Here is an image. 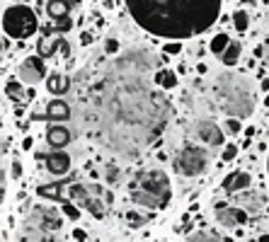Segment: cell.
<instances>
[{
    "instance_id": "6da1fadb",
    "label": "cell",
    "mask_w": 269,
    "mask_h": 242,
    "mask_svg": "<svg viewBox=\"0 0 269 242\" xmlns=\"http://www.w3.org/2000/svg\"><path fill=\"white\" fill-rule=\"evenodd\" d=\"M2 25H5V34L30 36V34L36 31V17L27 7H10L5 12V17H2Z\"/></svg>"
},
{
    "instance_id": "7a4b0ae2",
    "label": "cell",
    "mask_w": 269,
    "mask_h": 242,
    "mask_svg": "<svg viewBox=\"0 0 269 242\" xmlns=\"http://www.w3.org/2000/svg\"><path fill=\"white\" fill-rule=\"evenodd\" d=\"M175 165H177L179 175H184V177H197V175H202V172L209 167V155L202 151V148L189 146V148H184V151L179 152Z\"/></svg>"
},
{
    "instance_id": "3957f363",
    "label": "cell",
    "mask_w": 269,
    "mask_h": 242,
    "mask_svg": "<svg viewBox=\"0 0 269 242\" xmlns=\"http://www.w3.org/2000/svg\"><path fill=\"white\" fill-rule=\"evenodd\" d=\"M17 75L22 83L27 85H36L46 78V65H44V56H27V59L20 63L17 68Z\"/></svg>"
},
{
    "instance_id": "277c9868",
    "label": "cell",
    "mask_w": 269,
    "mask_h": 242,
    "mask_svg": "<svg viewBox=\"0 0 269 242\" xmlns=\"http://www.w3.org/2000/svg\"><path fill=\"white\" fill-rule=\"evenodd\" d=\"M63 211H56V209H46V206H39V209H34V223L39 225V230L41 233H54V230H59L61 225H63Z\"/></svg>"
},
{
    "instance_id": "5b68a950",
    "label": "cell",
    "mask_w": 269,
    "mask_h": 242,
    "mask_svg": "<svg viewBox=\"0 0 269 242\" xmlns=\"http://www.w3.org/2000/svg\"><path fill=\"white\" fill-rule=\"evenodd\" d=\"M92 194H95L92 189H85V186L75 184V186H70V194H68V196H70V201L78 204L80 209H88L95 218H102V206L92 199Z\"/></svg>"
},
{
    "instance_id": "8992f818",
    "label": "cell",
    "mask_w": 269,
    "mask_h": 242,
    "mask_svg": "<svg viewBox=\"0 0 269 242\" xmlns=\"http://www.w3.org/2000/svg\"><path fill=\"white\" fill-rule=\"evenodd\" d=\"M143 189H148L150 194H155L168 206L172 191H170V182H168V177L163 172H148V177H143Z\"/></svg>"
},
{
    "instance_id": "52a82bcc",
    "label": "cell",
    "mask_w": 269,
    "mask_h": 242,
    "mask_svg": "<svg viewBox=\"0 0 269 242\" xmlns=\"http://www.w3.org/2000/svg\"><path fill=\"white\" fill-rule=\"evenodd\" d=\"M216 220L223 228H238L247 220V211L245 209H233V206H216Z\"/></svg>"
},
{
    "instance_id": "ba28073f",
    "label": "cell",
    "mask_w": 269,
    "mask_h": 242,
    "mask_svg": "<svg viewBox=\"0 0 269 242\" xmlns=\"http://www.w3.org/2000/svg\"><path fill=\"white\" fill-rule=\"evenodd\" d=\"M197 136H199L204 143H209V146H221V143H223V131H221V126L213 123V121H209V119L199 121Z\"/></svg>"
},
{
    "instance_id": "9c48e42d",
    "label": "cell",
    "mask_w": 269,
    "mask_h": 242,
    "mask_svg": "<svg viewBox=\"0 0 269 242\" xmlns=\"http://www.w3.org/2000/svg\"><path fill=\"white\" fill-rule=\"evenodd\" d=\"M46 170L51 172V175H66L68 170H70V155L68 152H63L61 148H56L54 152H49L46 155Z\"/></svg>"
},
{
    "instance_id": "30bf717a",
    "label": "cell",
    "mask_w": 269,
    "mask_h": 242,
    "mask_svg": "<svg viewBox=\"0 0 269 242\" xmlns=\"http://www.w3.org/2000/svg\"><path fill=\"white\" fill-rule=\"evenodd\" d=\"M46 143H49L51 148H66V146L70 143V131H68L66 126H61V123L49 126V128H46Z\"/></svg>"
},
{
    "instance_id": "8fae6325",
    "label": "cell",
    "mask_w": 269,
    "mask_h": 242,
    "mask_svg": "<svg viewBox=\"0 0 269 242\" xmlns=\"http://www.w3.org/2000/svg\"><path fill=\"white\" fill-rule=\"evenodd\" d=\"M250 184H252V177L240 170V172H233V175H228L223 180V189L235 194V191H242V189H250Z\"/></svg>"
},
{
    "instance_id": "7c38bea8",
    "label": "cell",
    "mask_w": 269,
    "mask_h": 242,
    "mask_svg": "<svg viewBox=\"0 0 269 242\" xmlns=\"http://www.w3.org/2000/svg\"><path fill=\"white\" fill-rule=\"evenodd\" d=\"M131 199L138 204V206H146V209H163L165 204L155 196V194H150L148 189H131Z\"/></svg>"
},
{
    "instance_id": "4fadbf2b",
    "label": "cell",
    "mask_w": 269,
    "mask_h": 242,
    "mask_svg": "<svg viewBox=\"0 0 269 242\" xmlns=\"http://www.w3.org/2000/svg\"><path fill=\"white\" fill-rule=\"evenodd\" d=\"M46 90L51 92V94H66V92L70 90V78L68 75H63V73H51L49 75V80H46Z\"/></svg>"
},
{
    "instance_id": "5bb4252c",
    "label": "cell",
    "mask_w": 269,
    "mask_h": 242,
    "mask_svg": "<svg viewBox=\"0 0 269 242\" xmlns=\"http://www.w3.org/2000/svg\"><path fill=\"white\" fill-rule=\"evenodd\" d=\"M46 117L54 121H68V117H70L68 102H63V99H51V102L46 104Z\"/></svg>"
},
{
    "instance_id": "9a60e30c",
    "label": "cell",
    "mask_w": 269,
    "mask_h": 242,
    "mask_svg": "<svg viewBox=\"0 0 269 242\" xmlns=\"http://www.w3.org/2000/svg\"><path fill=\"white\" fill-rule=\"evenodd\" d=\"M68 10H70L68 0H49V5H46V12H49V17H54V20L68 17Z\"/></svg>"
},
{
    "instance_id": "2e32d148",
    "label": "cell",
    "mask_w": 269,
    "mask_h": 242,
    "mask_svg": "<svg viewBox=\"0 0 269 242\" xmlns=\"http://www.w3.org/2000/svg\"><path fill=\"white\" fill-rule=\"evenodd\" d=\"M39 56H44V59H51V56H56V51L61 49V39H51V36H44L41 41H39Z\"/></svg>"
},
{
    "instance_id": "e0dca14e",
    "label": "cell",
    "mask_w": 269,
    "mask_h": 242,
    "mask_svg": "<svg viewBox=\"0 0 269 242\" xmlns=\"http://www.w3.org/2000/svg\"><path fill=\"white\" fill-rule=\"evenodd\" d=\"M228 46H231V39H228V34H226V31L216 34V36L209 41V51L213 54V56H221V54H223Z\"/></svg>"
},
{
    "instance_id": "ac0fdd59",
    "label": "cell",
    "mask_w": 269,
    "mask_h": 242,
    "mask_svg": "<svg viewBox=\"0 0 269 242\" xmlns=\"http://www.w3.org/2000/svg\"><path fill=\"white\" fill-rule=\"evenodd\" d=\"M155 83L160 85V88H165V90H172L175 85H177V73L175 70H160L158 75H155Z\"/></svg>"
},
{
    "instance_id": "d6986e66",
    "label": "cell",
    "mask_w": 269,
    "mask_h": 242,
    "mask_svg": "<svg viewBox=\"0 0 269 242\" xmlns=\"http://www.w3.org/2000/svg\"><path fill=\"white\" fill-rule=\"evenodd\" d=\"M240 54H242V46L240 44H235V41H231V46L221 54V60L226 63V65H235L240 59Z\"/></svg>"
},
{
    "instance_id": "ffe728a7",
    "label": "cell",
    "mask_w": 269,
    "mask_h": 242,
    "mask_svg": "<svg viewBox=\"0 0 269 242\" xmlns=\"http://www.w3.org/2000/svg\"><path fill=\"white\" fill-rule=\"evenodd\" d=\"M233 27H235L240 34L250 30V15H247L245 10H235V12H233Z\"/></svg>"
},
{
    "instance_id": "44dd1931",
    "label": "cell",
    "mask_w": 269,
    "mask_h": 242,
    "mask_svg": "<svg viewBox=\"0 0 269 242\" xmlns=\"http://www.w3.org/2000/svg\"><path fill=\"white\" fill-rule=\"evenodd\" d=\"M5 92H7L10 97H15V99H22L25 94H30V92H25L22 83H17V80H7V83H5Z\"/></svg>"
},
{
    "instance_id": "7402d4cb",
    "label": "cell",
    "mask_w": 269,
    "mask_h": 242,
    "mask_svg": "<svg viewBox=\"0 0 269 242\" xmlns=\"http://www.w3.org/2000/svg\"><path fill=\"white\" fill-rule=\"evenodd\" d=\"M223 128H226V133H231V136H238L240 131H242V121L235 119V117H228V119L223 121Z\"/></svg>"
},
{
    "instance_id": "603a6c76",
    "label": "cell",
    "mask_w": 269,
    "mask_h": 242,
    "mask_svg": "<svg viewBox=\"0 0 269 242\" xmlns=\"http://www.w3.org/2000/svg\"><path fill=\"white\" fill-rule=\"evenodd\" d=\"M61 211H63V215H66L68 220H78V218H80V206H78V204H73V201L63 204V206H61Z\"/></svg>"
},
{
    "instance_id": "cb8c5ba5",
    "label": "cell",
    "mask_w": 269,
    "mask_h": 242,
    "mask_svg": "<svg viewBox=\"0 0 269 242\" xmlns=\"http://www.w3.org/2000/svg\"><path fill=\"white\" fill-rule=\"evenodd\" d=\"M119 51H121L119 39H114V36H109V39H104V54H109V56H114V54H119Z\"/></svg>"
},
{
    "instance_id": "d4e9b609",
    "label": "cell",
    "mask_w": 269,
    "mask_h": 242,
    "mask_svg": "<svg viewBox=\"0 0 269 242\" xmlns=\"http://www.w3.org/2000/svg\"><path fill=\"white\" fill-rule=\"evenodd\" d=\"M126 223H129L131 228H141V225H146V218H143L141 213L129 211V213H126Z\"/></svg>"
},
{
    "instance_id": "484cf974",
    "label": "cell",
    "mask_w": 269,
    "mask_h": 242,
    "mask_svg": "<svg viewBox=\"0 0 269 242\" xmlns=\"http://www.w3.org/2000/svg\"><path fill=\"white\" fill-rule=\"evenodd\" d=\"M182 49H184V44H179V41H168V44H163V51H165L168 56H177Z\"/></svg>"
},
{
    "instance_id": "4316f807",
    "label": "cell",
    "mask_w": 269,
    "mask_h": 242,
    "mask_svg": "<svg viewBox=\"0 0 269 242\" xmlns=\"http://www.w3.org/2000/svg\"><path fill=\"white\" fill-rule=\"evenodd\" d=\"M238 155V146H233V143H228L226 148H223V155H221V160L223 162H228V160H233Z\"/></svg>"
},
{
    "instance_id": "83f0119b",
    "label": "cell",
    "mask_w": 269,
    "mask_h": 242,
    "mask_svg": "<svg viewBox=\"0 0 269 242\" xmlns=\"http://www.w3.org/2000/svg\"><path fill=\"white\" fill-rule=\"evenodd\" d=\"M104 177H107V182H119V177H121V172L114 167V165H109L107 170H104Z\"/></svg>"
},
{
    "instance_id": "f1b7e54d",
    "label": "cell",
    "mask_w": 269,
    "mask_h": 242,
    "mask_svg": "<svg viewBox=\"0 0 269 242\" xmlns=\"http://www.w3.org/2000/svg\"><path fill=\"white\" fill-rule=\"evenodd\" d=\"M59 31H68L73 27V22H70V17H63V20H56V25H54Z\"/></svg>"
},
{
    "instance_id": "f546056e",
    "label": "cell",
    "mask_w": 269,
    "mask_h": 242,
    "mask_svg": "<svg viewBox=\"0 0 269 242\" xmlns=\"http://www.w3.org/2000/svg\"><path fill=\"white\" fill-rule=\"evenodd\" d=\"M22 177V165L20 160H12V180H20Z\"/></svg>"
},
{
    "instance_id": "4dcf8cb0",
    "label": "cell",
    "mask_w": 269,
    "mask_h": 242,
    "mask_svg": "<svg viewBox=\"0 0 269 242\" xmlns=\"http://www.w3.org/2000/svg\"><path fill=\"white\" fill-rule=\"evenodd\" d=\"M70 235H73V240H78V242L88 240V233H85V230H83V228H75V230H73V233H70Z\"/></svg>"
},
{
    "instance_id": "1f68e13d",
    "label": "cell",
    "mask_w": 269,
    "mask_h": 242,
    "mask_svg": "<svg viewBox=\"0 0 269 242\" xmlns=\"http://www.w3.org/2000/svg\"><path fill=\"white\" fill-rule=\"evenodd\" d=\"M92 41H95V36H92L90 31H83V34H80V44H83V46H90Z\"/></svg>"
},
{
    "instance_id": "d6a6232c",
    "label": "cell",
    "mask_w": 269,
    "mask_h": 242,
    "mask_svg": "<svg viewBox=\"0 0 269 242\" xmlns=\"http://www.w3.org/2000/svg\"><path fill=\"white\" fill-rule=\"evenodd\" d=\"M61 54H63V59H68V56H70V46H68V41H66V39H61Z\"/></svg>"
},
{
    "instance_id": "836d02e7",
    "label": "cell",
    "mask_w": 269,
    "mask_h": 242,
    "mask_svg": "<svg viewBox=\"0 0 269 242\" xmlns=\"http://www.w3.org/2000/svg\"><path fill=\"white\" fill-rule=\"evenodd\" d=\"M32 146H34V138H32V136H25V141H22V148H25V151H30Z\"/></svg>"
},
{
    "instance_id": "e575fe53",
    "label": "cell",
    "mask_w": 269,
    "mask_h": 242,
    "mask_svg": "<svg viewBox=\"0 0 269 242\" xmlns=\"http://www.w3.org/2000/svg\"><path fill=\"white\" fill-rule=\"evenodd\" d=\"M197 70H199V73H202V75H204V73H206V70H209V65H206V63H204V60H202V63H199V65H197Z\"/></svg>"
},
{
    "instance_id": "d590c367",
    "label": "cell",
    "mask_w": 269,
    "mask_h": 242,
    "mask_svg": "<svg viewBox=\"0 0 269 242\" xmlns=\"http://www.w3.org/2000/svg\"><path fill=\"white\" fill-rule=\"evenodd\" d=\"M262 90H265V92L269 90V80H267V78H265V80H262Z\"/></svg>"
},
{
    "instance_id": "8d00e7d4",
    "label": "cell",
    "mask_w": 269,
    "mask_h": 242,
    "mask_svg": "<svg viewBox=\"0 0 269 242\" xmlns=\"http://www.w3.org/2000/svg\"><path fill=\"white\" fill-rule=\"evenodd\" d=\"M80 2H83V0H68V5H70V7H75V5H80Z\"/></svg>"
},
{
    "instance_id": "74e56055",
    "label": "cell",
    "mask_w": 269,
    "mask_h": 242,
    "mask_svg": "<svg viewBox=\"0 0 269 242\" xmlns=\"http://www.w3.org/2000/svg\"><path fill=\"white\" fill-rule=\"evenodd\" d=\"M262 104H265V107H267V109H269V94H267V97H265V99H262Z\"/></svg>"
},
{
    "instance_id": "f35d334b",
    "label": "cell",
    "mask_w": 269,
    "mask_h": 242,
    "mask_svg": "<svg viewBox=\"0 0 269 242\" xmlns=\"http://www.w3.org/2000/svg\"><path fill=\"white\" fill-rule=\"evenodd\" d=\"M242 2H245V5H255V0H242Z\"/></svg>"
},
{
    "instance_id": "ab89813d",
    "label": "cell",
    "mask_w": 269,
    "mask_h": 242,
    "mask_svg": "<svg viewBox=\"0 0 269 242\" xmlns=\"http://www.w3.org/2000/svg\"><path fill=\"white\" fill-rule=\"evenodd\" d=\"M260 240H265V242H269V235H262V238H260Z\"/></svg>"
}]
</instances>
